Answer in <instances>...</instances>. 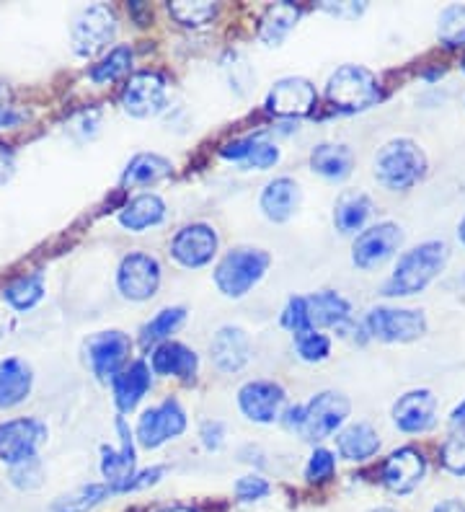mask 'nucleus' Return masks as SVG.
Masks as SVG:
<instances>
[{"label":"nucleus","instance_id":"nucleus-1","mask_svg":"<svg viewBox=\"0 0 465 512\" xmlns=\"http://www.w3.org/2000/svg\"><path fill=\"white\" fill-rule=\"evenodd\" d=\"M447 259H450V249L445 241H424L414 249L403 251L398 256L393 275L383 285V293L391 298H409V295L424 293L442 275Z\"/></svg>","mask_w":465,"mask_h":512},{"label":"nucleus","instance_id":"nucleus-2","mask_svg":"<svg viewBox=\"0 0 465 512\" xmlns=\"http://www.w3.org/2000/svg\"><path fill=\"white\" fill-rule=\"evenodd\" d=\"M427 153L411 138L385 143L375 156V179L391 192H406L427 176Z\"/></svg>","mask_w":465,"mask_h":512},{"label":"nucleus","instance_id":"nucleus-3","mask_svg":"<svg viewBox=\"0 0 465 512\" xmlns=\"http://www.w3.org/2000/svg\"><path fill=\"white\" fill-rule=\"evenodd\" d=\"M383 96L378 75L362 65H341L326 83V99L339 112H365L375 107Z\"/></svg>","mask_w":465,"mask_h":512},{"label":"nucleus","instance_id":"nucleus-4","mask_svg":"<svg viewBox=\"0 0 465 512\" xmlns=\"http://www.w3.org/2000/svg\"><path fill=\"white\" fill-rule=\"evenodd\" d=\"M117 37V16L109 6H86L75 13L73 24H70V44L78 57H96L104 52Z\"/></svg>","mask_w":465,"mask_h":512},{"label":"nucleus","instance_id":"nucleus-5","mask_svg":"<svg viewBox=\"0 0 465 512\" xmlns=\"http://www.w3.org/2000/svg\"><path fill=\"white\" fill-rule=\"evenodd\" d=\"M269 254L261 249H236L223 256L215 269L217 290L228 298H243L269 269Z\"/></svg>","mask_w":465,"mask_h":512},{"label":"nucleus","instance_id":"nucleus-6","mask_svg":"<svg viewBox=\"0 0 465 512\" xmlns=\"http://www.w3.org/2000/svg\"><path fill=\"white\" fill-rule=\"evenodd\" d=\"M365 331L385 344L416 342L427 334V316L416 308H370L365 316Z\"/></svg>","mask_w":465,"mask_h":512},{"label":"nucleus","instance_id":"nucleus-7","mask_svg":"<svg viewBox=\"0 0 465 512\" xmlns=\"http://www.w3.org/2000/svg\"><path fill=\"white\" fill-rule=\"evenodd\" d=\"M83 352H86V363L91 368V373L99 378V381H114L124 368H127V360H130L132 342L124 331H96L83 344Z\"/></svg>","mask_w":465,"mask_h":512},{"label":"nucleus","instance_id":"nucleus-8","mask_svg":"<svg viewBox=\"0 0 465 512\" xmlns=\"http://www.w3.org/2000/svg\"><path fill=\"white\" fill-rule=\"evenodd\" d=\"M44 443H47V425H42L39 419L24 417L0 422V461L8 466H19L37 458Z\"/></svg>","mask_w":465,"mask_h":512},{"label":"nucleus","instance_id":"nucleus-9","mask_svg":"<svg viewBox=\"0 0 465 512\" xmlns=\"http://www.w3.org/2000/svg\"><path fill=\"white\" fill-rule=\"evenodd\" d=\"M403 244V231L401 225L391 223V220H383V223H375L370 228H365L362 233H357L352 246V262L354 267L360 269H375L380 264H385L401 249Z\"/></svg>","mask_w":465,"mask_h":512},{"label":"nucleus","instance_id":"nucleus-10","mask_svg":"<svg viewBox=\"0 0 465 512\" xmlns=\"http://www.w3.org/2000/svg\"><path fill=\"white\" fill-rule=\"evenodd\" d=\"M168 104V83L161 73L140 70L122 91V107L130 117L148 119L161 114Z\"/></svg>","mask_w":465,"mask_h":512},{"label":"nucleus","instance_id":"nucleus-11","mask_svg":"<svg viewBox=\"0 0 465 512\" xmlns=\"http://www.w3.org/2000/svg\"><path fill=\"white\" fill-rule=\"evenodd\" d=\"M349 409L352 406H349L347 396L336 394V391H323V394H318L303 409V425H300L303 438L313 440V443L323 438H331L347 422Z\"/></svg>","mask_w":465,"mask_h":512},{"label":"nucleus","instance_id":"nucleus-12","mask_svg":"<svg viewBox=\"0 0 465 512\" xmlns=\"http://www.w3.org/2000/svg\"><path fill=\"white\" fill-rule=\"evenodd\" d=\"M427 471V456L419 448L406 445V448L393 450L391 456L385 458L383 474L380 476H383V487L388 492L398 494V497H406L414 489H419V484L427 479Z\"/></svg>","mask_w":465,"mask_h":512},{"label":"nucleus","instance_id":"nucleus-13","mask_svg":"<svg viewBox=\"0 0 465 512\" xmlns=\"http://www.w3.org/2000/svg\"><path fill=\"white\" fill-rule=\"evenodd\" d=\"M161 285V264L143 251H132L122 259L117 272V288L124 298L148 300L158 293Z\"/></svg>","mask_w":465,"mask_h":512},{"label":"nucleus","instance_id":"nucleus-14","mask_svg":"<svg viewBox=\"0 0 465 512\" xmlns=\"http://www.w3.org/2000/svg\"><path fill=\"white\" fill-rule=\"evenodd\" d=\"M186 430V414L176 399H166L163 404L153 406L137 422V440L148 450L161 448L168 440L179 438Z\"/></svg>","mask_w":465,"mask_h":512},{"label":"nucleus","instance_id":"nucleus-15","mask_svg":"<svg viewBox=\"0 0 465 512\" xmlns=\"http://www.w3.org/2000/svg\"><path fill=\"white\" fill-rule=\"evenodd\" d=\"M393 425L406 435H422L437 425V396L429 388H416L398 396L393 404Z\"/></svg>","mask_w":465,"mask_h":512},{"label":"nucleus","instance_id":"nucleus-16","mask_svg":"<svg viewBox=\"0 0 465 512\" xmlns=\"http://www.w3.org/2000/svg\"><path fill=\"white\" fill-rule=\"evenodd\" d=\"M318 94L316 86L305 78H282L272 86L267 96V112L274 117H305V114L313 112L316 107Z\"/></svg>","mask_w":465,"mask_h":512},{"label":"nucleus","instance_id":"nucleus-17","mask_svg":"<svg viewBox=\"0 0 465 512\" xmlns=\"http://www.w3.org/2000/svg\"><path fill=\"white\" fill-rule=\"evenodd\" d=\"M217 254V233L205 223H192L181 228L171 241V256L181 267L197 269L212 262Z\"/></svg>","mask_w":465,"mask_h":512},{"label":"nucleus","instance_id":"nucleus-18","mask_svg":"<svg viewBox=\"0 0 465 512\" xmlns=\"http://www.w3.org/2000/svg\"><path fill=\"white\" fill-rule=\"evenodd\" d=\"M238 404L256 425H272L277 422L285 406V391L272 381H251L238 391Z\"/></svg>","mask_w":465,"mask_h":512},{"label":"nucleus","instance_id":"nucleus-19","mask_svg":"<svg viewBox=\"0 0 465 512\" xmlns=\"http://www.w3.org/2000/svg\"><path fill=\"white\" fill-rule=\"evenodd\" d=\"M117 430L122 445L101 450V474H104L106 487L112 489V492H124L132 476H135V448H132L130 427H127L122 417L117 419Z\"/></svg>","mask_w":465,"mask_h":512},{"label":"nucleus","instance_id":"nucleus-20","mask_svg":"<svg viewBox=\"0 0 465 512\" xmlns=\"http://www.w3.org/2000/svg\"><path fill=\"white\" fill-rule=\"evenodd\" d=\"M212 363L223 373H238L251 357V339L241 326H223L210 342Z\"/></svg>","mask_w":465,"mask_h":512},{"label":"nucleus","instance_id":"nucleus-21","mask_svg":"<svg viewBox=\"0 0 465 512\" xmlns=\"http://www.w3.org/2000/svg\"><path fill=\"white\" fill-rule=\"evenodd\" d=\"M31 386H34V375L24 360L19 357L0 360V409H13L29 399Z\"/></svg>","mask_w":465,"mask_h":512},{"label":"nucleus","instance_id":"nucleus-22","mask_svg":"<svg viewBox=\"0 0 465 512\" xmlns=\"http://www.w3.org/2000/svg\"><path fill=\"white\" fill-rule=\"evenodd\" d=\"M197 355L194 350L184 347L179 342H163L155 347V352L150 355V368L158 375H174L181 381H192L197 375Z\"/></svg>","mask_w":465,"mask_h":512},{"label":"nucleus","instance_id":"nucleus-23","mask_svg":"<svg viewBox=\"0 0 465 512\" xmlns=\"http://www.w3.org/2000/svg\"><path fill=\"white\" fill-rule=\"evenodd\" d=\"M300 202V189L298 184L292 182L290 176H279L274 182H269L261 192V213L267 215L274 223H285L295 215Z\"/></svg>","mask_w":465,"mask_h":512},{"label":"nucleus","instance_id":"nucleus-24","mask_svg":"<svg viewBox=\"0 0 465 512\" xmlns=\"http://www.w3.org/2000/svg\"><path fill=\"white\" fill-rule=\"evenodd\" d=\"M305 308H308V321L313 329H323V326H336V329H341V326L352 319L349 300H344L334 290H323V293L305 298Z\"/></svg>","mask_w":465,"mask_h":512},{"label":"nucleus","instance_id":"nucleus-25","mask_svg":"<svg viewBox=\"0 0 465 512\" xmlns=\"http://www.w3.org/2000/svg\"><path fill=\"white\" fill-rule=\"evenodd\" d=\"M336 448H339V456L347 458L352 463L370 461L372 456H378L380 450V435L375 432V427L367 425V422H354V425L344 427L336 438Z\"/></svg>","mask_w":465,"mask_h":512},{"label":"nucleus","instance_id":"nucleus-26","mask_svg":"<svg viewBox=\"0 0 465 512\" xmlns=\"http://www.w3.org/2000/svg\"><path fill=\"white\" fill-rule=\"evenodd\" d=\"M310 169L331 182H344L354 169V156L347 145L321 143L310 153Z\"/></svg>","mask_w":465,"mask_h":512},{"label":"nucleus","instance_id":"nucleus-27","mask_svg":"<svg viewBox=\"0 0 465 512\" xmlns=\"http://www.w3.org/2000/svg\"><path fill=\"white\" fill-rule=\"evenodd\" d=\"M114 401H117L119 412H132L140 399L148 394L150 388V368L145 363H132L112 381Z\"/></svg>","mask_w":465,"mask_h":512},{"label":"nucleus","instance_id":"nucleus-28","mask_svg":"<svg viewBox=\"0 0 465 512\" xmlns=\"http://www.w3.org/2000/svg\"><path fill=\"white\" fill-rule=\"evenodd\" d=\"M166 218V202L158 194H137L119 213V223L132 233H140L145 228H153Z\"/></svg>","mask_w":465,"mask_h":512},{"label":"nucleus","instance_id":"nucleus-29","mask_svg":"<svg viewBox=\"0 0 465 512\" xmlns=\"http://www.w3.org/2000/svg\"><path fill=\"white\" fill-rule=\"evenodd\" d=\"M174 166L171 161L158 153H140L127 163V169L122 174V187L137 189V187H150V184L163 182L166 176H171Z\"/></svg>","mask_w":465,"mask_h":512},{"label":"nucleus","instance_id":"nucleus-30","mask_svg":"<svg viewBox=\"0 0 465 512\" xmlns=\"http://www.w3.org/2000/svg\"><path fill=\"white\" fill-rule=\"evenodd\" d=\"M300 13L303 11L295 3H274V6H269L259 21L261 42L267 47H277V44L285 42L292 29H295V24H298Z\"/></svg>","mask_w":465,"mask_h":512},{"label":"nucleus","instance_id":"nucleus-31","mask_svg":"<svg viewBox=\"0 0 465 512\" xmlns=\"http://www.w3.org/2000/svg\"><path fill=\"white\" fill-rule=\"evenodd\" d=\"M372 215V200L365 192H344L336 200L334 223L339 233H362L367 218Z\"/></svg>","mask_w":465,"mask_h":512},{"label":"nucleus","instance_id":"nucleus-32","mask_svg":"<svg viewBox=\"0 0 465 512\" xmlns=\"http://www.w3.org/2000/svg\"><path fill=\"white\" fill-rule=\"evenodd\" d=\"M112 494V489L106 484H83V487L73 489V492L62 494L52 502V512H91L93 507H99L101 502Z\"/></svg>","mask_w":465,"mask_h":512},{"label":"nucleus","instance_id":"nucleus-33","mask_svg":"<svg viewBox=\"0 0 465 512\" xmlns=\"http://www.w3.org/2000/svg\"><path fill=\"white\" fill-rule=\"evenodd\" d=\"M3 298L8 300V306H13L16 311H29L44 298V277L42 272H34V275H26L21 280H16L13 285H8Z\"/></svg>","mask_w":465,"mask_h":512},{"label":"nucleus","instance_id":"nucleus-34","mask_svg":"<svg viewBox=\"0 0 465 512\" xmlns=\"http://www.w3.org/2000/svg\"><path fill=\"white\" fill-rule=\"evenodd\" d=\"M437 39L447 50L465 47V6L455 3V6L442 8L440 19H437Z\"/></svg>","mask_w":465,"mask_h":512},{"label":"nucleus","instance_id":"nucleus-35","mask_svg":"<svg viewBox=\"0 0 465 512\" xmlns=\"http://www.w3.org/2000/svg\"><path fill=\"white\" fill-rule=\"evenodd\" d=\"M168 13L179 21L181 26H192V29H199V26L210 24L217 16V6L210 3V0H176V3H168Z\"/></svg>","mask_w":465,"mask_h":512},{"label":"nucleus","instance_id":"nucleus-36","mask_svg":"<svg viewBox=\"0 0 465 512\" xmlns=\"http://www.w3.org/2000/svg\"><path fill=\"white\" fill-rule=\"evenodd\" d=\"M132 65V50L127 44H117L109 55L91 68V81L93 83H112L117 81L119 75H124Z\"/></svg>","mask_w":465,"mask_h":512},{"label":"nucleus","instance_id":"nucleus-37","mask_svg":"<svg viewBox=\"0 0 465 512\" xmlns=\"http://www.w3.org/2000/svg\"><path fill=\"white\" fill-rule=\"evenodd\" d=\"M186 321V311L184 308L174 306V308H163L161 313H155V319H150L143 329V344L163 342L166 337H171L176 329Z\"/></svg>","mask_w":465,"mask_h":512},{"label":"nucleus","instance_id":"nucleus-38","mask_svg":"<svg viewBox=\"0 0 465 512\" xmlns=\"http://www.w3.org/2000/svg\"><path fill=\"white\" fill-rule=\"evenodd\" d=\"M295 350L305 363H321L331 352V339L316 329H308L303 334H295Z\"/></svg>","mask_w":465,"mask_h":512},{"label":"nucleus","instance_id":"nucleus-39","mask_svg":"<svg viewBox=\"0 0 465 512\" xmlns=\"http://www.w3.org/2000/svg\"><path fill=\"white\" fill-rule=\"evenodd\" d=\"M440 461L442 466H445L447 474L465 479V430L453 432V435L442 443Z\"/></svg>","mask_w":465,"mask_h":512},{"label":"nucleus","instance_id":"nucleus-40","mask_svg":"<svg viewBox=\"0 0 465 512\" xmlns=\"http://www.w3.org/2000/svg\"><path fill=\"white\" fill-rule=\"evenodd\" d=\"M336 471V458L331 450L316 448L313 456L308 458V466H305V479L313 481V484H321V481H329Z\"/></svg>","mask_w":465,"mask_h":512},{"label":"nucleus","instance_id":"nucleus-41","mask_svg":"<svg viewBox=\"0 0 465 512\" xmlns=\"http://www.w3.org/2000/svg\"><path fill=\"white\" fill-rule=\"evenodd\" d=\"M277 161H279L277 145L267 143V140L254 138V143H251V150H248V156L243 158V166H248V169L267 171V169H272Z\"/></svg>","mask_w":465,"mask_h":512},{"label":"nucleus","instance_id":"nucleus-42","mask_svg":"<svg viewBox=\"0 0 465 512\" xmlns=\"http://www.w3.org/2000/svg\"><path fill=\"white\" fill-rule=\"evenodd\" d=\"M11 481H13V487L26 489V492L39 489L44 481L42 463H39L37 458H31V461L19 463V466H11Z\"/></svg>","mask_w":465,"mask_h":512},{"label":"nucleus","instance_id":"nucleus-43","mask_svg":"<svg viewBox=\"0 0 465 512\" xmlns=\"http://www.w3.org/2000/svg\"><path fill=\"white\" fill-rule=\"evenodd\" d=\"M282 324L292 331V334H303V331L313 329L308 321V308H305V298H290L285 313H282Z\"/></svg>","mask_w":465,"mask_h":512},{"label":"nucleus","instance_id":"nucleus-44","mask_svg":"<svg viewBox=\"0 0 465 512\" xmlns=\"http://www.w3.org/2000/svg\"><path fill=\"white\" fill-rule=\"evenodd\" d=\"M269 492H272L269 481L261 479V476H256V474L243 476V479H238V484H236V497L241 502H259V500H264Z\"/></svg>","mask_w":465,"mask_h":512},{"label":"nucleus","instance_id":"nucleus-45","mask_svg":"<svg viewBox=\"0 0 465 512\" xmlns=\"http://www.w3.org/2000/svg\"><path fill=\"white\" fill-rule=\"evenodd\" d=\"M163 474H166V469H163V466H153V469L140 471V474L132 476V481L127 484V489H124V492H137V489L153 487V484H158V481L163 479Z\"/></svg>","mask_w":465,"mask_h":512},{"label":"nucleus","instance_id":"nucleus-46","mask_svg":"<svg viewBox=\"0 0 465 512\" xmlns=\"http://www.w3.org/2000/svg\"><path fill=\"white\" fill-rule=\"evenodd\" d=\"M223 438L225 432L220 422H205V425H202V443H205L207 450L220 448V445H223Z\"/></svg>","mask_w":465,"mask_h":512},{"label":"nucleus","instance_id":"nucleus-47","mask_svg":"<svg viewBox=\"0 0 465 512\" xmlns=\"http://www.w3.org/2000/svg\"><path fill=\"white\" fill-rule=\"evenodd\" d=\"M16 171V158H13V150L8 145L0 143V184H6L8 179Z\"/></svg>","mask_w":465,"mask_h":512},{"label":"nucleus","instance_id":"nucleus-48","mask_svg":"<svg viewBox=\"0 0 465 512\" xmlns=\"http://www.w3.org/2000/svg\"><path fill=\"white\" fill-rule=\"evenodd\" d=\"M323 8H326L329 13H334V16H349V19H354V16H360V13L365 11V6H354V3H341V6L323 3Z\"/></svg>","mask_w":465,"mask_h":512},{"label":"nucleus","instance_id":"nucleus-49","mask_svg":"<svg viewBox=\"0 0 465 512\" xmlns=\"http://www.w3.org/2000/svg\"><path fill=\"white\" fill-rule=\"evenodd\" d=\"M21 119H24V114L13 112L11 107H0V130H3V127H16Z\"/></svg>","mask_w":465,"mask_h":512},{"label":"nucleus","instance_id":"nucleus-50","mask_svg":"<svg viewBox=\"0 0 465 512\" xmlns=\"http://www.w3.org/2000/svg\"><path fill=\"white\" fill-rule=\"evenodd\" d=\"M450 425L458 427V430H465V399L460 401L453 409V414H450Z\"/></svg>","mask_w":465,"mask_h":512},{"label":"nucleus","instance_id":"nucleus-51","mask_svg":"<svg viewBox=\"0 0 465 512\" xmlns=\"http://www.w3.org/2000/svg\"><path fill=\"white\" fill-rule=\"evenodd\" d=\"M432 512H465V502L445 500V502H440V505H434Z\"/></svg>","mask_w":465,"mask_h":512},{"label":"nucleus","instance_id":"nucleus-52","mask_svg":"<svg viewBox=\"0 0 465 512\" xmlns=\"http://www.w3.org/2000/svg\"><path fill=\"white\" fill-rule=\"evenodd\" d=\"M158 512H197V510H192V507H184V505H174V507H163V510H158Z\"/></svg>","mask_w":465,"mask_h":512},{"label":"nucleus","instance_id":"nucleus-53","mask_svg":"<svg viewBox=\"0 0 465 512\" xmlns=\"http://www.w3.org/2000/svg\"><path fill=\"white\" fill-rule=\"evenodd\" d=\"M458 238H460V244L465 246V218L458 223Z\"/></svg>","mask_w":465,"mask_h":512},{"label":"nucleus","instance_id":"nucleus-54","mask_svg":"<svg viewBox=\"0 0 465 512\" xmlns=\"http://www.w3.org/2000/svg\"><path fill=\"white\" fill-rule=\"evenodd\" d=\"M370 512H396V510H391V507H375V510Z\"/></svg>","mask_w":465,"mask_h":512},{"label":"nucleus","instance_id":"nucleus-55","mask_svg":"<svg viewBox=\"0 0 465 512\" xmlns=\"http://www.w3.org/2000/svg\"><path fill=\"white\" fill-rule=\"evenodd\" d=\"M463 70H465V60H463Z\"/></svg>","mask_w":465,"mask_h":512}]
</instances>
